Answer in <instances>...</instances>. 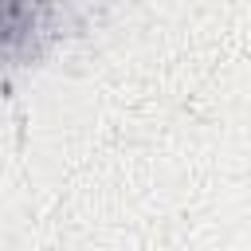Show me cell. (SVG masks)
I'll return each instance as SVG.
<instances>
[{
    "label": "cell",
    "mask_w": 251,
    "mask_h": 251,
    "mask_svg": "<svg viewBox=\"0 0 251 251\" xmlns=\"http://www.w3.org/2000/svg\"><path fill=\"white\" fill-rule=\"evenodd\" d=\"M94 0H0V86L78 35Z\"/></svg>",
    "instance_id": "1"
}]
</instances>
